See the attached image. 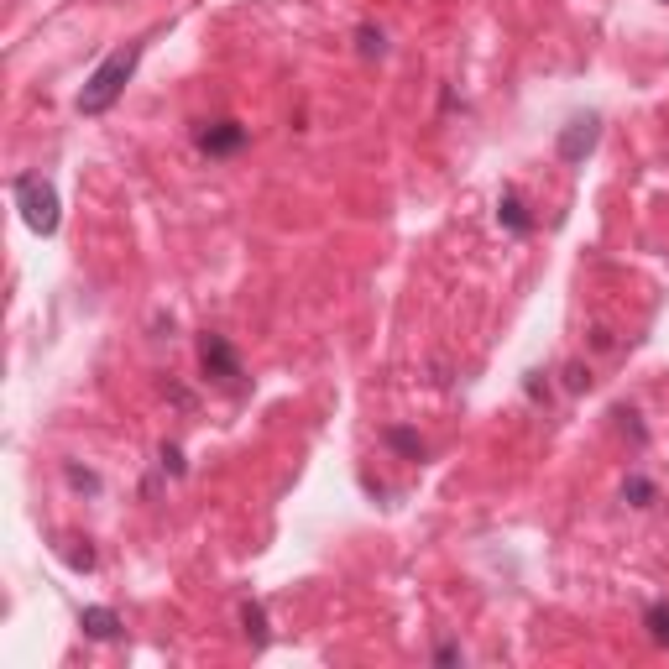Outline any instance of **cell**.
Here are the masks:
<instances>
[{
	"instance_id": "6da1fadb",
	"label": "cell",
	"mask_w": 669,
	"mask_h": 669,
	"mask_svg": "<svg viewBox=\"0 0 669 669\" xmlns=\"http://www.w3.org/2000/svg\"><path fill=\"white\" fill-rule=\"evenodd\" d=\"M142 53H147V42H126V48H115L110 58H100V68L84 79V89H79V115H105L115 100H121V89L131 84V74H136V63H142Z\"/></svg>"
},
{
	"instance_id": "7a4b0ae2",
	"label": "cell",
	"mask_w": 669,
	"mask_h": 669,
	"mask_svg": "<svg viewBox=\"0 0 669 669\" xmlns=\"http://www.w3.org/2000/svg\"><path fill=\"white\" fill-rule=\"evenodd\" d=\"M11 199H16L21 220H27V230H37V236H58L63 204H58L53 178H42V173H16V178H11Z\"/></svg>"
},
{
	"instance_id": "3957f363",
	"label": "cell",
	"mask_w": 669,
	"mask_h": 669,
	"mask_svg": "<svg viewBox=\"0 0 669 669\" xmlns=\"http://www.w3.org/2000/svg\"><path fill=\"white\" fill-rule=\"evenodd\" d=\"M199 366H204V377H210L215 387H225V392H246V366H241L236 345H230L225 335H215V330H204V335H199Z\"/></svg>"
},
{
	"instance_id": "277c9868",
	"label": "cell",
	"mask_w": 669,
	"mask_h": 669,
	"mask_svg": "<svg viewBox=\"0 0 669 669\" xmlns=\"http://www.w3.org/2000/svg\"><path fill=\"white\" fill-rule=\"evenodd\" d=\"M596 142H602V115H596V110H581V115H570V121L560 126L555 157H560L565 168H581L586 157L596 152Z\"/></svg>"
},
{
	"instance_id": "5b68a950",
	"label": "cell",
	"mask_w": 669,
	"mask_h": 669,
	"mask_svg": "<svg viewBox=\"0 0 669 669\" xmlns=\"http://www.w3.org/2000/svg\"><path fill=\"white\" fill-rule=\"evenodd\" d=\"M246 142H251V131L241 121H199L194 126V147L204 157H236Z\"/></svg>"
},
{
	"instance_id": "8992f818",
	"label": "cell",
	"mask_w": 669,
	"mask_h": 669,
	"mask_svg": "<svg viewBox=\"0 0 669 669\" xmlns=\"http://www.w3.org/2000/svg\"><path fill=\"white\" fill-rule=\"evenodd\" d=\"M497 225L507 230V236H534V215H528V204L513 189L497 199Z\"/></svg>"
},
{
	"instance_id": "52a82bcc",
	"label": "cell",
	"mask_w": 669,
	"mask_h": 669,
	"mask_svg": "<svg viewBox=\"0 0 669 669\" xmlns=\"http://www.w3.org/2000/svg\"><path fill=\"white\" fill-rule=\"evenodd\" d=\"M79 628H84V638H95V643H115V638H121V617H115L110 607H84Z\"/></svg>"
},
{
	"instance_id": "ba28073f",
	"label": "cell",
	"mask_w": 669,
	"mask_h": 669,
	"mask_svg": "<svg viewBox=\"0 0 669 669\" xmlns=\"http://www.w3.org/2000/svg\"><path fill=\"white\" fill-rule=\"evenodd\" d=\"M241 633L251 638V649H267V643H272L267 607H262V602H241Z\"/></svg>"
},
{
	"instance_id": "9c48e42d",
	"label": "cell",
	"mask_w": 669,
	"mask_h": 669,
	"mask_svg": "<svg viewBox=\"0 0 669 669\" xmlns=\"http://www.w3.org/2000/svg\"><path fill=\"white\" fill-rule=\"evenodd\" d=\"M382 445H387L392 455H403V460H424V455H429V445H424L413 429H403V424H392V429L382 434Z\"/></svg>"
},
{
	"instance_id": "30bf717a",
	"label": "cell",
	"mask_w": 669,
	"mask_h": 669,
	"mask_svg": "<svg viewBox=\"0 0 669 669\" xmlns=\"http://www.w3.org/2000/svg\"><path fill=\"white\" fill-rule=\"evenodd\" d=\"M622 502H628V507H654L659 502V487H654V481L649 476H628V481H622Z\"/></svg>"
},
{
	"instance_id": "8fae6325",
	"label": "cell",
	"mask_w": 669,
	"mask_h": 669,
	"mask_svg": "<svg viewBox=\"0 0 669 669\" xmlns=\"http://www.w3.org/2000/svg\"><path fill=\"white\" fill-rule=\"evenodd\" d=\"M356 53L372 63V58H382L387 53V37H382V27H372V21H361L356 27Z\"/></svg>"
},
{
	"instance_id": "7c38bea8",
	"label": "cell",
	"mask_w": 669,
	"mask_h": 669,
	"mask_svg": "<svg viewBox=\"0 0 669 669\" xmlns=\"http://www.w3.org/2000/svg\"><path fill=\"white\" fill-rule=\"evenodd\" d=\"M643 628H649V638L659 643V649H669V602H654L649 612H643Z\"/></svg>"
},
{
	"instance_id": "4fadbf2b",
	"label": "cell",
	"mask_w": 669,
	"mask_h": 669,
	"mask_svg": "<svg viewBox=\"0 0 669 669\" xmlns=\"http://www.w3.org/2000/svg\"><path fill=\"white\" fill-rule=\"evenodd\" d=\"M63 481H68V487H74V492H89V497L100 492V476H95V471H84V466H74V460H68V466H63Z\"/></svg>"
},
{
	"instance_id": "5bb4252c",
	"label": "cell",
	"mask_w": 669,
	"mask_h": 669,
	"mask_svg": "<svg viewBox=\"0 0 669 669\" xmlns=\"http://www.w3.org/2000/svg\"><path fill=\"white\" fill-rule=\"evenodd\" d=\"M612 419L633 434V445H649V429H643V419H638V408H612Z\"/></svg>"
},
{
	"instance_id": "9a60e30c",
	"label": "cell",
	"mask_w": 669,
	"mask_h": 669,
	"mask_svg": "<svg viewBox=\"0 0 669 669\" xmlns=\"http://www.w3.org/2000/svg\"><path fill=\"white\" fill-rule=\"evenodd\" d=\"M58 555L74 565V570H95V549H89V544H84V549H79V544H63Z\"/></svg>"
},
{
	"instance_id": "2e32d148",
	"label": "cell",
	"mask_w": 669,
	"mask_h": 669,
	"mask_svg": "<svg viewBox=\"0 0 669 669\" xmlns=\"http://www.w3.org/2000/svg\"><path fill=\"white\" fill-rule=\"evenodd\" d=\"M157 466H163L168 476H183V471H189V466H183V450H178V445H163V450H157Z\"/></svg>"
},
{
	"instance_id": "e0dca14e",
	"label": "cell",
	"mask_w": 669,
	"mask_h": 669,
	"mask_svg": "<svg viewBox=\"0 0 669 669\" xmlns=\"http://www.w3.org/2000/svg\"><path fill=\"white\" fill-rule=\"evenodd\" d=\"M565 387H570V392H586V387H591V372H586L581 361H570V366H565Z\"/></svg>"
},
{
	"instance_id": "ac0fdd59",
	"label": "cell",
	"mask_w": 669,
	"mask_h": 669,
	"mask_svg": "<svg viewBox=\"0 0 669 669\" xmlns=\"http://www.w3.org/2000/svg\"><path fill=\"white\" fill-rule=\"evenodd\" d=\"M523 392H528L534 403H549V382H544V372H528V377H523Z\"/></svg>"
},
{
	"instance_id": "d6986e66",
	"label": "cell",
	"mask_w": 669,
	"mask_h": 669,
	"mask_svg": "<svg viewBox=\"0 0 669 669\" xmlns=\"http://www.w3.org/2000/svg\"><path fill=\"white\" fill-rule=\"evenodd\" d=\"M466 654H460V643H440V649H434V664H460Z\"/></svg>"
},
{
	"instance_id": "ffe728a7",
	"label": "cell",
	"mask_w": 669,
	"mask_h": 669,
	"mask_svg": "<svg viewBox=\"0 0 669 669\" xmlns=\"http://www.w3.org/2000/svg\"><path fill=\"white\" fill-rule=\"evenodd\" d=\"M664 6H669V0H664Z\"/></svg>"
}]
</instances>
